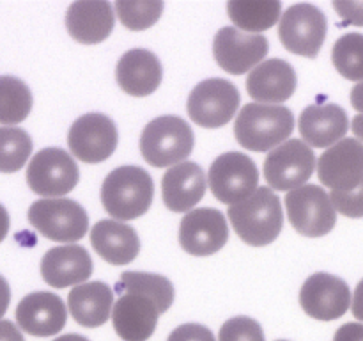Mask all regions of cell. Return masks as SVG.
Here are the masks:
<instances>
[{"mask_svg":"<svg viewBox=\"0 0 363 341\" xmlns=\"http://www.w3.org/2000/svg\"><path fill=\"white\" fill-rule=\"evenodd\" d=\"M218 341H266L264 330L250 316H234L227 320L218 334Z\"/></svg>","mask_w":363,"mask_h":341,"instance_id":"1f68e13d","label":"cell"},{"mask_svg":"<svg viewBox=\"0 0 363 341\" xmlns=\"http://www.w3.org/2000/svg\"><path fill=\"white\" fill-rule=\"evenodd\" d=\"M333 341H363V323H344L335 332Z\"/></svg>","mask_w":363,"mask_h":341,"instance_id":"d590c367","label":"cell"},{"mask_svg":"<svg viewBox=\"0 0 363 341\" xmlns=\"http://www.w3.org/2000/svg\"><path fill=\"white\" fill-rule=\"evenodd\" d=\"M116 78L119 87L126 94L149 96L160 87L163 78V67L158 57L144 48L128 50L119 59L116 67Z\"/></svg>","mask_w":363,"mask_h":341,"instance_id":"603a6c76","label":"cell"},{"mask_svg":"<svg viewBox=\"0 0 363 341\" xmlns=\"http://www.w3.org/2000/svg\"><path fill=\"white\" fill-rule=\"evenodd\" d=\"M330 199H332L337 213H340V215L350 217V219H360V217H363V181L357 188L350 192L332 190Z\"/></svg>","mask_w":363,"mask_h":341,"instance_id":"d6a6232c","label":"cell"},{"mask_svg":"<svg viewBox=\"0 0 363 341\" xmlns=\"http://www.w3.org/2000/svg\"><path fill=\"white\" fill-rule=\"evenodd\" d=\"M9 224H11L9 213H7V210L0 205V242L6 238L7 231H9Z\"/></svg>","mask_w":363,"mask_h":341,"instance_id":"60d3db41","label":"cell"},{"mask_svg":"<svg viewBox=\"0 0 363 341\" xmlns=\"http://www.w3.org/2000/svg\"><path fill=\"white\" fill-rule=\"evenodd\" d=\"M91 274V254L82 245H59L50 249L41 259V276L52 288L78 286L85 283Z\"/></svg>","mask_w":363,"mask_h":341,"instance_id":"ffe728a7","label":"cell"},{"mask_svg":"<svg viewBox=\"0 0 363 341\" xmlns=\"http://www.w3.org/2000/svg\"><path fill=\"white\" fill-rule=\"evenodd\" d=\"M351 309H353V315L363 322V279L358 283L357 290H354L353 305H351Z\"/></svg>","mask_w":363,"mask_h":341,"instance_id":"f35d334b","label":"cell"},{"mask_svg":"<svg viewBox=\"0 0 363 341\" xmlns=\"http://www.w3.org/2000/svg\"><path fill=\"white\" fill-rule=\"evenodd\" d=\"M208 181L213 195L220 202L233 206L257 190L259 170L254 160L245 153H223L209 167Z\"/></svg>","mask_w":363,"mask_h":341,"instance_id":"30bf717a","label":"cell"},{"mask_svg":"<svg viewBox=\"0 0 363 341\" xmlns=\"http://www.w3.org/2000/svg\"><path fill=\"white\" fill-rule=\"evenodd\" d=\"M28 222L53 242H78L89 229V215L73 199H39L28 208Z\"/></svg>","mask_w":363,"mask_h":341,"instance_id":"8992f818","label":"cell"},{"mask_svg":"<svg viewBox=\"0 0 363 341\" xmlns=\"http://www.w3.org/2000/svg\"><path fill=\"white\" fill-rule=\"evenodd\" d=\"M195 135L190 124L177 116H160L144 128L140 153L152 167L183 163L194 151Z\"/></svg>","mask_w":363,"mask_h":341,"instance_id":"5b68a950","label":"cell"},{"mask_svg":"<svg viewBox=\"0 0 363 341\" xmlns=\"http://www.w3.org/2000/svg\"><path fill=\"white\" fill-rule=\"evenodd\" d=\"M80 180V170L69 153L60 148H45L32 156L27 167V183L32 192L46 199L69 194Z\"/></svg>","mask_w":363,"mask_h":341,"instance_id":"ba28073f","label":"cell"},{"mask_svg":"<svg viewBox=\"0 0 363 341\" xmlns=\"http://www.w3.org/2000/svg\"><path fill=\"white\" fill-rule=\"evenodd\" d=\"M332 60L344 78L358 84L363 82V34L350 32L337 39L332 50Z\"/></svg>","mask_w":363,"mask_h":341,"instance_id":"f1b7e54d","label":"cell"},{"mask_svg":"<svg viewBox=\"0 0 363 341\" xmlns=\"http://www.w3.org/2000/svg\"><path fill=\"white\" fill-rule=\"evenodd\" d=\"M9 302H11V288L7 284L6 277L0 276V318L6 315L7 308H9Z\"/></svg>","mask_w":363,"mask_h":341,"instance_id":"74e56055","label":"cell"},{"mask_svg":"<svg viewBox=\"0 0 363 341\" xmlns=\"http://www.w3.org/2000/svg\"><path fill=\"white\" fill-rule=\"evenodd\" d=\"M53 341H89L87 337L80 336V334H64V336L57 337V340Z\"/></svg>","mask_w":363,"mask_h":341,"instance_id":"7bdbcfd3","label":"cell"},{"mask_svg":"<svg viewBox=\"0 0 363 341\" xmlns=\"http://www.w3.org/2000/svg\"><path fill=\"white\" fill-rule=\"evenodd\" d=\"M229 240L225 215L216 208H197L183 217L179 244L191 256H211Z\"/></svg>","mask_w":363,"mask_h":341,"instance_id":"e0dca14e","label":"cell"},{"mask_svg":"<svg viewBox=\"0 0 363 341\" xmlns=\"http://www.w3.org/2000/svg\"><path fill=\"white\" fill-rule=\"evenodd\" d=\"M32 155V139L21 128H0V173H16Z\"/></svg>","mask_w":363,"mask_h":341,"instance_id":"f546056e","label":"cell"},{"mask_svg":"<svg viewBox=\"0 0 363 341\" xmlns=\"http://www.w3.org/2000/svg\"><path fill=\"white\" fill-rule=\"evenodd\" d=\"M155 199L151 174L137 166L113 169L101 185V202L116 220H133L147 213Z\"/></svg>","mask_w":363,"mask_h":341,"instance_id":"277c9868","label":"cell"},{"mask_svg":"<svg viewBox=\"0 0 363 341\" xmlns=\"http://www.w3.org/2000/svg\"><path fill=\"white\" fill-rule=\"evenodd\" d=\"M167 341H215L211 329L201 323H184L169 334Z\"/></svg>","mask_w":363,"mask_h":341,"instance_id":"836d02e7","label":"cell"},{"mask_svg":"<svg viewBox=\"0 0 363 341\" xmlns=\"http://www.w3.org/2000/svg\"><path fill=\"white\" fill-rule=\"evenodd\" d=\"M269 52L268 39L262 34H248L236 27H223L213 39V55L218 66L230 75L255 70Z\"/></svg>","mask_w":363,"mask_h":341,"instance_id":"5bb4252c","label":"cell"},{"mask_svg":"<svg viewBox=\"0 0 363 341\" xmlns=\"http://www.w3.org/2000/svg\"><path fill=\"white\" fill-rule=\"evenodd\" d=\"M113 290L103 281L74 286L67 297V308L74 322L87 329L101 327L113 311Z\"/></svg>","mask_w":363,"mask_h":341,"instance_id":"484cf974","label":"cell"},{"mask_svg":"<svg viewBox=\"0 0 363 341\" xmlns=\"http://www.w3.org/2000/svg\"><path fill=\"white\" fill-rule=\"evenodd\" d=\"M119 134L108 116L99 112L84 114L78 117L67 134V146L73 156L85 163L105 162L116 151Z\"/></svg>","mask_w":363,"mask_h":341,"instance_id":"4fadbf2b","label":"cell"},{"mask_svg":"<svg viewBox=\"0 0 363 341\" xmlns=\"http://www.w3.org/2000/svg\"><path fill=\"white\" fill-rule=\"evenodd\" d=\"M116 9L110 2H73L66 13V28L74 41L98 45L105 41L116 25Z\"/></svg>","mask_w":363,"mask_h":341,"instance_id":"cb8c5ba5","label":"cell"},{"mask_svg":"<svg viewBox=\"0 0 363 341\" xmlns=\"http://www.w3.org/2000/svg\"><path fill=\"white\" fill-rule=\"evenodd\" d=\"M315 170L311 146L298 139L272 149L264 160V178L272 190H294L307 183Z\"/></svg>","mask_w":363,"mask_h":341,"instance_id":"7c38bea8","label":"cell"},{"mask_svg":"<svg viewBox=\"0 0 363 341\" xmlns=\"http://www.w3.org/2000/svg\"><path fill=\"white\" fill-rule=\"evenodd\" d=\"M227 217L238 237L254 247L275 242L284 227L282 202L269 187H259L250 197L230 206Z\"/></svg>","mask_w":363,"mask_h":341,"instance_id":"7a4b0ae2","label":"cell"},{"mask_svg":"<svg viewBox=\"0 0 363 341\" xmlns=\"http://www.w3.org/2000/svg\"><path fill=\"white\" fill-rule=\"evenodd\" d=\"M351 105L363 114V82L354 85L353 91H351Z\"/></svg>","mask_w":363,"mask_h":341,"instance_id":"ab89813d","label":"cell"},{"mask_svg":"<svg viewBox=\"0 0 363 341\" xmlns=\"http://www.w3.org/2000/svg\"><path fill=\"white\" fill-rule=\"evenodd\" d=\"M91 244L98 256L112 265H128L140 252L137 231L119 220H99L91 229Z\"/></svg>","mask_w":363,"mask_h":341,"instance_id":"d4e9b609","label":"cell"},{"mask_svg":"<svg viewBox=\"0 0 363 341\" xmlns=\"http://www.w3.org/2000/svg\"><path fill=\"white\" fill-rule=\"evenodd\" d=\"M241 96L236 85L225 78H208L191 89L188 116L202 128H222L240 109Z\"/></svg>","mask_w":363,"mask_h":341,"instance_id":"9c48e42d","label":"cell"},{"mask_svg":"<svg viewBox=\"0 0 363 341\" xmlns=\"http://www.w3.org/2000/svg\"><path fill=\"white\" fill-rule=\"evenodd\" d=\"M318 176L325 187L350 192L363 181V144L358 139H342L318 160Z\"/></svg>","mask_w":363,"mask_h":341,"instance_id":"2e32d148","label":"cell"},{"mask_svg":"<svg viewBox=\"0 0 363 341\" xmlns=\"http://www.w3.org/2000/svg\"><path fill=\"white\" fill-rule=\"evenodd\" d=\"M206 174L199 163L183 162L170 167L162 180L163 202L174 213L191 212L206 194Z\"/></svg>","mask_w":363,"mask_h":341,"instance_id":"7402d4cb","label":"cell"},{"mask_svg":"<svg viewBox=\"0 0 363 341\" xmlns=\"http://www.w3.org/2000/svg\"><path fill=\"white\" fill-rule=\"evenodd\" d=\"M294 130V116L287 107L248 103L234 123L236 141L250 151H268L287 142Z\"/></svg>","mask_w":363,"mask_h":341,"instance_id":"3957f363","label":"cell"},{"mask_svg":"<svg viewBox=\"0 0 363 341\" xmlns=\"http://www.w3.org/2000/svg\"><path fill=\"white\" fill-rule=\"evenodd\" d=\"M289 222L303 237L319 238L335 227L337 210L330 194L319 185H303L286 195Z\"/></svg>","mask_w":363,"mask_h":341,"instance_id":"52a82bcc","label":"cell"},{"mask_svg":"<svg viewBox=\"0 0 363 341\" xmlns=\"http://www.w3.org/2000/svg\"><path fill=\"white\" fill-rule=\"evenodd\" d=\"M279 341H287V340H279Z\"/></svg>","mask_w":363,"mask_h":341,"instance_id":"ee69618b","label":"cell"},{"mask_svg":"<svg viewBox=\"0 0 363 341\" xmlns=\"http://www.w3.org/2000/svg\"><path fill=\"white\" fill-rule=\"evenodd\" d=\"M298 128L311 148H332L350 130L346 110L337 103L311 105L301 112Z\"/></svg>","mask_w":363,"mask_h":341,"instance_id":"44dd1931","label":"cell"},{"mask_svg":"<svg viewBox=\"0 0 363 341\" xmlns=\"http://www.w3.org/2000/svg\"><path fill=\"white\" fill-rule=\"evenodd\" d=\"M165 4L160 0H149V2H119L113 4L116 14L119 16L121 23L130 31H145L152 27L160 20Z\"/></svg>","mask_w":363,"mask_h":341,"instance_id":"4dcf8cb0","label":"cell"},{"mask_svg":"<svg viewBox=\"0 0 363 341\" xmlns=\"http://www.w3.org/2000/svg\"><path fill=\"white\" fill-rule=\"evenodd\" d=\"M351 130L357 135L358 141L363 144V114H358V116L353 117V123H351Z\"/></svg>","mask_w":363,"mask_h":341,"instance_id":"b9f144b4","label":"cell"},{"mask_svg":"<svg viewBox=\"0 0 363 341\" xmlns=\"http://www.w3.org/2000/svg\"><path fill=\"white\" fill-rule=\"evenodd\" d=\"M0 341H25L20 329L9 320H0Z\"/></svg>","mask_w":363,"mask_h":341,"instance_id":"8d00e7d4","label":"cell"},{"mask_svg":"<svg viewBox=\"0 0 363 341\" xmlns=\"http://www.w3.org/2000/svg\"><path fill=\"white\" fill-rule=\"evenodd\" d=\"M296 71L287 60L268 59L248 73L247 91L255 103L279 105L294 94Z\"/></svg>","mask_w":363,"mask_h":341,"instance_id":"d6986e66","label":"cell"},{"mask_svg":"<svg viewBox=\"0 0 363 341\" xmlns=\"http://www.w3.org/2000/svg\"><path fill=\"white\" fill-rule=\"evenodd\" d=\"M328 21L323 11L312 4H294L282 14L279 38L284 48L301 57H318L326 39Z\"/></svg>","mask_w":363,"mask_h":341,"instance_id":"8fae6325","label":"cell"},{"mask_svg":"<svg viewBox=\"0 0 363 341\" xmlns=\"http://www.w3.org/2000/svg\"><path fill=\"white\" fill-rule=\"evenodd\" d=\"M16 322L23 332L38 337L55 336L67 322V309L62 298L50 291H34L20 301Z\"/></svg>","mask_w":363,"mask_h":341,"instance_id":"ac0fdd59","label":"cell"},{"mask_svg":"<svg viewBox=\"0 0 363 341\" xmlns=\"http://www.w3.org/2000/svg\"><path fill=\"white\" fill-rule=\"evenodd\" d=\"M112 323L124 341H147L155 334L160 315L174 302V286L167 277L149 272H124L113 286Z\"/></svg>","mask_w":363,"mask_h":341,"instance_id":"6da1fadb","label":"cell"},{"mask_svg":"<svg viewBox=\"0 0 363 341\" xmlns=\"http://www.w3.org/2000/svg\"><path fill=\"white\" fill-rule=\"evenodd\" d=\"M227 13L236 28L248 32V34H259L268 31L282 16V2L268 0V2H229Z\"/></svg>","mask_w":363,"mask_h":341,"instance_id":"4316f807","label":"cell"},{"mask_svg":"<svg viewBox=\"0 0 363 341\" xmlns=\"http://www.w3.org/2000/svg\"><path fill=\"white\" fill-rule=\"evenodd\" d=\"M32 92L23 80L11 75L0 77V124L13 126L28 117Z\"/></svg>","mask_w":363,"mask_h":341,"instance_id":"83f0119b","label":"cell"},{"mask_svg":"<svg viewBox=\"0 0 363 341\" xmlns=\"http://www.w3.org/2000/svg\"><path fill=\"white\" fill-rule=\"evenodd\" d=\"M333 9L344 20V25L363 27V2H333Z\"/></svg>","mask_w":363,"mask_h":341,"instance_id":"e575fe53","label":"cell"},{"mask_svg":"<svg viewBox=\"0 0 363 341\" xmlns=\"http://www.w3.org/2000/svg\"><path fill=\"white\" fill-rule=\"evenodd\" d=\"M351 301L353 297L346 281L328 272L312 274L300 291L301 309L323 322H332L346 315Z\"/></svg>","mask_w":363,"mask_h":341,"instance_id":"9a60e30c","label":"cell"}]
</instances>
